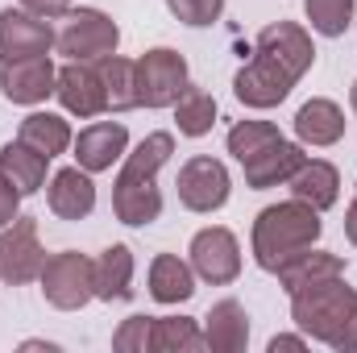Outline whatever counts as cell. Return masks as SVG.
Listing matches in <instances>:
<instances>
[{"label": "cell", "mask_w": 357, "mask_h": 353, "mask_svg": "<svg viewBox=\"0 0 357 353\" xmlns=\"http://www.w3.org/2000/svg\"><path fill=\"white\" fill-rule=\"evenodd\" d=\"M316 63V46L312 33L295 21H274L258 33L254 42V59L233 75V91L245 108H278L291 88L312 71Z\"/></svg>", "instance_id": "obj_1"}, {"label": "cell", "mask_w": 357, "mask_h": 353, "mask_svg": "<svg viewBox=\"0 0 357 353\" xmlns=\"http://www.w3.org/2000/svg\"><path fill=\"white\" fill-rule=\"evenodd\" d=\"M175 137L167 129L150 133L137 142L133 154H125V167L112 183V212L129 229H146L162 216V191H158V171L171 163Z\"/></svg>", "instance_id": "obj_2"}, {"label": "cell", "mask_w": 357, "mask_h": 353, "mask_svg": "<svg viewBox=\"0 0 357 353\" xmlns=\"http://www.w3.org/2000/svg\"><path fill=\"white\" fill-rule=\"evenodd\" d=\"M291 320L303 337L328 350L357 353V291L345 283V274L291 291Z\"/></svg>", "instance_id": "obj_3"}, {"label": "cell", "mask_w": 357, "mask_h": 353, "mask_svg": "<svg viewBox=\"0 0 357 353\" xmlns=\"http://www.w3.org/2000/svg\"><path fill=\"white\" fill-rule=\"evenodd\" d=\"M320 233H324V225H320V212L312 204H303L295 195L282 200V204H270L254 220V262L266 274H274L287 258L316 246Z\"/></svg>", "instance_id": "obj_4"}, {"label": "cell", "mask_w": 357, "mask_h": 353, "mask_svg": "<svg viewBox=\"0 0 357 353\" xmlns=\"http://www.w3.org/2000/svg\"><path fill=\"white\" fill-rule=\"evenodd\" d=\"M54 46L71 63H100V59L116 54L121 25L108 13H100V8H67L63 13V29L54 33Z\"/></svg>", "instance_id": "obj_5"}, {"label": "cell", "mask_w": 357, "mask_h": 353, "mask_svg": "<svg viewBox=\"0 0 357 353\" xmlns=\"http://www.w3.org/2000/svg\"><path fill=\"white\" fill-rule=\"evenodd\" d=\"M38 283H42V295H46L50 308L79 312L84 303L96 299V262L88 254H79V250L50 254L46 266H42V274H38Z\"/></svg>", "instance_id": "obj_6"}, {"label": "cell", "mask_w": 357, "mask_h": 353, "mask_svg": "<svg viewBox=\"0 0 357 353\" xmlns=\"http://www.w3.org/2000/svg\"><path fill=\"white\" fill-rule=\"evenodd\" d=\"M187 88V59L171 46H154L137 59V108H171Z\"/></svg>", "instance_id": "obj_7"}, {"label": "cell", "mask_w": 357, "mask_h": 353, "mask_svg": "<svg viewBox=\"0 0 357 353\" xmlns=\"http://www.w3.org/2000/svg\"><path fill=\"white\" fill-rule=\"evenodd\" d=\"M178 204L187 212H216L229 204V191H233V179L229 167L220 158H208V154H195L178 167Z\"/></svg>", "instance_id": "obj_8"}, {"label": "cell", "mask_w": 357, "mask_h": 353, "mask_svg": "<svg viewBox=\"0 0 357 353\" xmlns=\"http://www.w3.org/2000/svg\"><path fill=\"white\" fill-rule=\"evenodd\" d=\"M46 250L38 241V220L33 216H17L13 225L0 229V278L13 287H25L42 274Z\"/></svg>", "instance_id": "obj_9"}, {"label": "cell", "mask_w": 357, "mask_h": 353, "mask_svg": "<svg viewBox=\"0 0 357 353\" xmlns=\"http://www.w3.org/2000/svg\"><path fill=\"white\" fill-rule=\"evenodd\" d=\"M191 270L212 283V287H229L237 274H241V246L233 237V229L225 225H212V229H199L191 237Z\"/></svg>", "instance_id": "obj_10"}, {"label": "cell", "mask_w": 357, "mask_h": 353, "mask_svg": "<svg viewBox=\"0 0 357 353\" xmlns=\"http://www.w3.org/2000/svg\"><path fill=\"white\" fill-rule=\"evenodd\" d=\"M50 46H54V29L46 17L29 8H0V63L50 54Z\"/></svg>", "instance_id": "obj_11"}, {"label": "cell", "mask_w": 357, "mask_h": 353, "mask_svg": "<svg viewBox=\"0 0 357 353\" xmlns=\"http://www.w3.org/2000/svg\"><path fill=\"white\" fill-rule=\"evenodd\" d=\"M54 84H59V71L50 63V54H33V59H17V63H0V91L4 100L13 104H42L54 96Z\"/></svg>", "instance_id": "obj_12"}, {"label": "cell", "mask_w": 357, "mask_h": 353, "mask_svg": "<svg viewBox=\"0 0 357 353\" xmlns=\"http://www.w3.org/2000/svg\"><path fill=\"white\" fill-rule=\"evenodd\" d=\"M54 96L79 121H91V117L108 112V96H104V80H100V67L96 63H71L67 59V67L59 71Z\"/></svg>", "instance_id": "obj_13"}, {"label": "cell", "mask_w": 357, "mask_h": 353, "mask_svg": "<svg viewBox=\"0 0 357 353\" xmlns=\"http://www.w3.org/2000/svg\"><path fill=\"white\" fill-rule=\"evenodd\" d=\"M75 146V163L88 171V175H100V171H112L116 158H125L129 150V129L121 121H96L88 129H79V137L71 142Z\"/></svg>", "instance_id": "obj_14"}, {"label": "cell", "mask_w": 357, "mask_h": 353, "mask_svg": "<svg viewBox=\"0 0 357 353\" xmlns=\"http://www.w3.org/2000/svg\"><path fill=\"white\" fill-rule=\"evenodd\" d=\"M303 163H307L303 146H295V142L278 137V142H270L266 150H258L250 163H241V171H245V187H254V191L278 187V183H287V179L295 175Z\"/></svg>", "instance_id": "obj_15"}, {"label": "cell", "mask_w": 357, "mask_h": 353, "mask_svg": "<svg viewBox=\"0 0 357 353\" xmlns=\"http://www.w3.org/2000/svg\"><path fill=\"white\" fill-rule=\"evenodd\" d=\"M295 137L312 150H324V146H337L345 137V112L337 100H324V96H312L299 112H295Z\"/></svg>", "instance_id": "obj_16"}, {"label": "cell", "mask_w": 357, "mask_h": 353, "mask_svg": "<svg viewBox=\"0 0 357 353\" xmlns=\"http://www.w3.org/2000/svg\"><path fill=\"white\" fill-rule=\"evenodd\" d=\"M46 200H50V212L59 220H84L96 208V183H91V175L84 167H63L50 179Z\"/></svg>", "instance_id": "obj_17"}, {"label": "cell", "mask_w": 357, "mask_h": 353, "mask_svg": "<svg viewBox=\"0 0 357 353\" xmlns=\"http://www.w3.org/2000/svg\"><path fill=\"white\" fill-rule=\"evenodd\" d=\"M204 345L212 353H241L250 345V312L237 299L212 303V312L204 316Z\"/></svg>", "instance_id": "obj_18"}, {"label": "cell", "mask_w": 357, "mask_h": 353, "mask_svg": "<svg viewBox=\"0 0 357 353\" xmlns=\"http://www.w3.org/2000/svg\"><path fill=\"white\" fill-rule=\"evenodd\" d=\"M337 274H345V258L341 254H328V250H316V246L299 250L295 258H287V262L274 270V278H278V287L287 295L299 291V287H312L320 278H337Z\"/></svg>", "instance_id": "obj_19"}, {"label": "cell", "mask_w": 357, "mask_h": 353, "mask_svg": "<svg viewBox=\"0 0 357 353\" xmlns=\"http://www.w3.org/2000/svg\"><path fill=\"white\" fill-rule=\"evenodd\" d=\"M287 187H291L295 200L312 204L316 212H328V208L337 204V195H341V175H337L333 163H324V158H307L295 175L287 179Z\"/></svg>", "instance_id": "obj_20"}, {"label": "cell", "mask_w": 357, "mask_h": 353, "mask_svg": "<svg viewBox=\"0 0 357 353\" xmlns=\"http://www.w3.org/2000/svg\"><path fill=\"white\" fill-rule=\"evenodd\" d=\"M133 295V250L112 241L96 258V299L104 303H125Z\"/></svg>", "instance_id": "obj_21"}, {"label": "cell", "mask_w": 357, "mask_h": 353, "mask_svg": "<svg viewBox=\"0 0 357 353\" xmlns=\"http://www.w3.org/2000/svg\"><path fill=\"white\" fill-rule=\"evenodd\" d=\"M150 295L158 303H187L195 295V270L178 254H158L150 262Z\"/></svg>", "instance_id": "obj_22"}, {"label": "cell", "mask_w": 357, "mask_h": 353, "mask_svg": "<svg viewBox=\"0 0 357 353\" xmlns=\"http://www.w3.org/2000/svg\"><path fill=\"white\" fill-rule=\"evenodd\" d=\"M46 167H50V158L38 154V150H29L25 142H8L0 150V175L13 179V187L21 195H33V191L46 187Z\"/></svg>", "instance_id": "obj_23"}, {"label": "cell", "mask_w": 357, "mask_h": 353, "mask_svg": "<svg viewBox=\"0 0 357 353\" xmlns=\"http://www.w3.org/2000/svg\"><path fill=\"white\" fill-rule=\"evenodd\" d=\"M17 142H25L29 150H38L46 158H59L75 137H71V125L59 112H29L17 129Z\"/></svg>", "instance_id": "obj_24"}, {"label": "cell", "mask_w": 357, "mask_h": 353, "mask_svg": "<svg viewBox=\"0 0 357 353\" xmlns=\"http://www.w3.org/2000/svg\"><path fill=\"white\" fill-rule=\"evenodd\" d=\"M171 108H175V125H178L183 137H204V133H212V125H216V96L208 88L187 84L183 96H178Z\"/></svg>", "instance_id": "obj_25"}, {"label": "cell", "mask_w": 357, "mask_h": 353, "mask_svg": "<svg viewBox=\"0 0 357 353\" xmlns=\"http://www.w3.org/2000/svg\"><path fill=\"white\" fill-rule=\"evenodd\" d=\"M96 67H100V80H104L108 112H125V108H137V63H133V59L108 54V59H100Z\"/></svg>", "instance_id": "obj_26"}, {"label": "cell", "mask_w": 357, "mask_h": 353, "mask_svg": "<svg viewBox=\"0 0 357 353\" xmlns=\"http://www.w3.org/2000/svg\"><path fill=\"white\" fill-rule=\"evenodd\" d=\"M154 353H199L204 345V329L191 316H154V337H150Z\"/></svg>", "instance_id": "obj_27"}, {"label": "cell", "mask_w": 357, "mask_h": 353, "mask_svg": "<svg viewBox=\"0 0 357 353\" xmlns=\"http://www.w3.org/2000/svg\"><path fill=\"white\" fill-rule=\"evenodd\" d=\"M282 133H278V125H270V121H237L233 129H229V154L237 158V163H250L258 150H266L270 142H278Z\"/></svg>", "instance_id": "obj_28"}, {"label": "cell", "mask_w": 357, "mask_h": 353, "mask_svg": "<svg viewBox=\"0 0 357 353\" xmlns=\"http://www.w3.org/2000/svg\"><path fill=\"white\" fill-rule=\"evenodd\" d=\"M303 13L320 38H341L354 21V0H303Z\"/></svg>", "instance_id": "obj_29"}, {"label": "cell", "mask_w": 357, "mask_h": 353, "mask_svg": "<svg viewBox=\"0 0 357 353\" xmlns=\"http://www.w3.org/2000/svg\"><path fill=\"white\" fill-rule=\"evenodd\" d=\"M150 337H154V316H129L112 333V350L116 353H154L150 350Z\"/></svg>", "instance_id": "obj_30"}, {"label": "cell", "mask_w": 357, "mask_h": 353, "mask_svg": "<svg viewBox=\"0 0 357 353\" xmlns=\"http://www.w3.org/2000/svg\"><path fill=\"white\" fill-rule=\"evenodd\" d=\"M167 8L175 13V21L191 25V29H204V25H216L220 21L225 0H167Z\"/></svg>", "instance_id": "obj_31"}, {"label": "cell", "mask_w": 357, "mask_h": 353, "mask_svg": "<svg viewBox=\"0 0 357 353\" xmlns=\"http://www.w3.org/2000/svg\"><path fill=\"white\" fill-rule=\"evenodd\" d=\"M21 200H25V195H21V191L13 187V179L0 175V229L17 220V208H21Z\"/></svg>", "instance_id": "obj_32"}, {"label": "cell", "mask_w": 357, "mask_h": 353, "mask_svg": "<svg viewBox=\"0 0 357 353\" xmlns=\"http://www.w3.org/2000/svg\"><path fill=\"white\" fill-rule=\"evenodd\" d=\"M21 8H29V13H38V17H63L67 8H71V0H21Z\"/></svg>", "instance_id": "obj_33"}, {"label": "cell", "mask_w": 357, "mask_h": 353, "mask_svg": "<svg viewBox=\"0 0 357 353\" xmlns=\"http://www.w3.org/2000/svg\"><path fill=\"white\" fill-rule=\"evenodd\" d=\"M270 353H299L307 350V337H291V333H278V337H270Z\"/></svg>", "instance_id": "obj_34"}, {"label": "cell", "mask_w": 357, "mask_h": 353, "mask_svg": "<svg viewBox=\"0 0 357 353\" xmlns=\"http://www.w3.org/2000/svg\"><path fill=\"white\" fill-rule=\"evenodd\" d=\"M345 237H349V241L357 246V200L349 204V208H345Z\"/></svg>", "instance_id": "obj_35"}, {"label": "cell", "mask_w": 357, "mask_h": 353, "mask_svg": "<svg viewBox=\"0 0 357 353\" xmlns=\"http://www.w3.org/2000/svg\"><path fill=\"white\" fill-rule=\"evenodd\" d=\"M21 350H46V353H54V350H59V345H50V341H25Z\"/></svg>", "instance_id": "obj_36"}, {"label": "cell", "mask_w": 357, "mask_h": 353, "mask_svg": "<svg viewBox=\"0 0 357 353\" xmlns=\"http://www.w3.org/2000/svg\"><path fill=\"white\" fill-rule=\"evenodd\" d=\"M349 104H354V112H357V80H354V91H349Z\"/></svg>", "instance_id": "obj_37"}]
</instances>
